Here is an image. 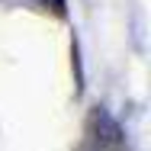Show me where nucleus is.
Wrapping results in <instances>:
<instances>
[{
	"mask_svg": "<svg viewBox=\"0 0 151 151\" xmlns=\"http://www.w3.org/2000/svg\"><path fill=\"white\" fill-rule=\"evenodd\" d=\"M45 3H48V10H52L58 19H64V16H68V0H45Z\"/></svg>",
	"mask_w": 151,
	"mask_h": 151,
	"instance_id": "7ed1b4c3",
	"label": "nucleus"
},
{
	"mask_svg": "<svg viewBox=\"0 0 151 151\" xmlns=\"http://www.w3.org/2000/svg\"><path fill=\"white\" fill-rule=\"evenodd\" d=\"M87 138L106 151H122V145H125V132H122L119 122L109 116L106 106H93L90 109V116H87Z\"/></svg>",
	"mask_w": 151,
	"mask_h": 151,
	"instance_id": "f257e3e1",
	"label": "nucleus"
},
{
	"mask_svg": "<svg viewBox=\"0 0 151 151\" xmlns=\"http://www.w3.org/2000/svg\"><path fill=\"white\" fill-rule=\"evenodd\" d=\"M71 68H74V96L84 93V64H81V39L71 35Z\"/></svg>",
	"mask_w": 151,
	"mask_h": 151,
	"instance_id": "f03ea898",
	"label": "nucleus"
}]
</instances>
